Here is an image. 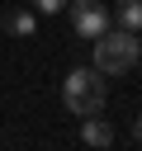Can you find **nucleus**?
I'll return each mask as SVG.
<instances>
[{
  "label": "nucleus",
  "mask_w": 142,
  "mask_h": 151,
  "mask_svg": "<svg viewBox=\"0 0 142 151\" xmlns=\"http://www.w3.org/2000/svg\"><path fill=\"white\" fill-rule=\"evenodd\" d=\"M137 57H142V42L133 28H104L95 38V71L99 76H123V71H133Z\"/></svg>",
  "instance_id": "f257e3e1"
},
{
  "label": "nucleus",
  "mask_w": 142,
  "mask_h": 151,
  "mask_svg": "<svg viewBox=\"0 0 142 151\" xmlns=\"http://www.w3.org/2000/svg\"><path fill=\"white\" fill-rule=\"evenodd\" d=\"M62 104L76 113V118H90L104 109V80L95 66H76L66 80H62Z\"/></svg>",
  "instance_id": "f03ea898"
},
{
  "label": "nucleus",
  "mask_w": 142,
  "mask_h": 151,
  "mask_svg": "<svg viewBox=\"0 0 142 151\" xmlns=\"http://www.w3.org/2000/svg\"><path fill=\"white\" fill-rule=\"evenodd\" d=\"M66 9H71V28H76L85 42H95V38L109 28V9H104V5H95V0H71Z\"/></svg>",
  "instance_id": "7ed1b4c3"
},
{
  "label": "nucleus",
  "mask_w": 142,
  "mask_h": 151,
  "mask_svg": "<svg viewBox=\"0 0 142 151\" xmlns=\"http://www.w3.org/2000/svg\"><path fill=\"white\" fill-rule=\"evenodd\" d=\"M80 142L85 146H114V127L99 113H90V118H80Z\"/></svg>",
  "instance_id": "20e7f679"
},
{
  "label": "nucleus",
  "mask_w": 142,
  "mask_h": 151,
  "mask_svg": "<svg viewBox=\"0 0 142 151\" xmlns=\"http://www.w3.org/2000/svg\"><path fill=\"white\" fill-rule=\"evenodd\" d=\"M114 19H118V28H142V0H118L114 5Z\"/></svg>",
  "instance_id": "39448f33"
},
{
  "label": "nucleus",
  "mask_w": 142,
  "mask_h": 151,
  "mask_svg": "<svg viewBox=\"0 0 142 151\" xmlns=\"http://www.w3.org/2000/svg\"><path fill=\"white\" fill-rule=\"evenodd\" d=\"M5 33H14V38H28V33H33V14H28V9H14V14H5Z\"/></svg>",
  "instance_id": "423d86ee"
},
{
  "label": "nucleus",
  "mask_w": 142,
  "mask_h": 151,
  "mask_svg": "<svg viewBox=\"0 0 142 151\" xmlns=\"http://www.w3.org/2000/svg\"><path fill=\"white\" fill-rule=\"evenodd\" d=\"M71 0H33V9H43V14H57V9H66Z\"/></svg>",
  "instance_id": "0eeeda50"
},
{
  "label": "nucleus",
  "mask_w": 142,
  "mask_h": 151,
  "mask_svg": "<svg viewBox=\"0 0 142 151\" xmlns=\"http://www.w3.org/2000/svg\"><path fill=\"white\" fill-rule=\"evenodd\" d=\"M133 142L142 146V118H133Z\"/></svg>",
  "instance_id": "6e6552de"
},
{
  "label": "nucleus",
  "mask_w": 142,
  "mask_h": 151,
  "mask_svg": "<svg viewBox=\"0 0 142 151\" xmlns=\"http://www.w3.org/2000/svg\"><path fill=\"white\" fill-rule=\"evenodd\" d=\"M137 42H142V38H137Z\"/></svg>",
  "instance_id": "1a4fd4ad"
}]
</instances>
